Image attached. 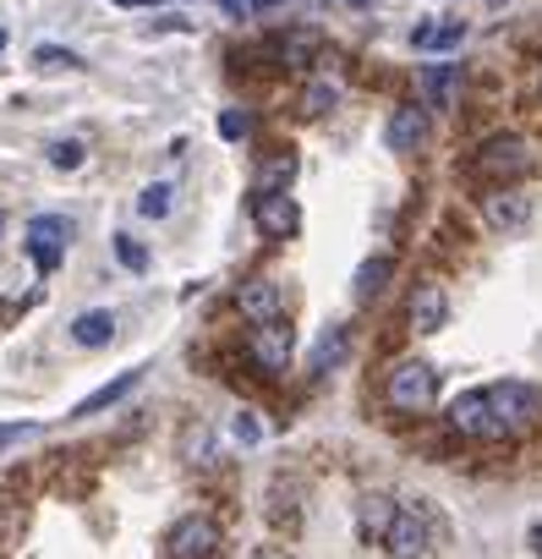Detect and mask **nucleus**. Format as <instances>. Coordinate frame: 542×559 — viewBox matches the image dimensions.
I'll return each instance as SVG.
<instances>
[{"mask_svg":"<svg viewBox=\"0 0 542 559\" xmlns=\"http://www.w3.org/2000/svg\"><path fill=\"white\" fill-rule=\"evenodd\" d=\"M72 341L88 346V352H105V346L116 341V313H105V308L77 313V319H72Z\"/></svg>","mask_w":542,"mask_h":559,"instance_id":"dca6fc26","label":"nucleus"},{"mask_svg":"<svg viewBox=\"0 0 542 559\" xmlns=\"http://www.w3.org/2000/svg\"><path fill=\"white\" fill-rule=\"evenodd\" d=\"M170 198H176V187H170V181H154V187H143L137 209H143L148 219H165V214H170Z\"/></svg>","mask_w":542,"mask_h":559,"instance_id":"a878e982","label":"nucleus"},{"mask_svg":"<svg viewBox=\"0 0 542 559\" xmlns=\"http://www.w3.org/2000/svg\"><path fill=\"white\" fill-rule=\"evenodd\" d=\"M460 39H466V23H422V28L411 34L417 50H455Z\"/></svg>","mask_w":542,"mask_h":559,"instance_id":"4be33fe9","label":"nucleus"},{"mask_svg":"<svg viewBox=\"0 0 542 559\" xmlns=\"http://www.w3.org/2000/svg\"><path fill=\"white\" fill-rule=\"evenodd\" d=\"M351 7H373V0H351Z\"/></svg>","mask_w":542,"mask_h":559,"instance_id":"c9c22d12","label":"nucleus"},{"mask_svg":"<svg viewBox=\"0 0 542 559\" xmlns=\"http://www.w3.org/2000/svg\"><path fill=\"white\" fill-rule=\"evenodd\" d=\"M0 230H7V214H0Z\"/></svg>","mask_w":542,"mask_h":559,"instance_id":"4c0bfd02","label":"nucleus"},{"mask_svg":"<svg viewBox=\"0 0 542 559\" xmlns=\"http://www.w3.org/2000/svg\"><path fill=\"white\" fill-rule=\"evenodd\" d=\"M482 219H487L498 236L526 230V225H531V192H520V187H487V192H482Z\"/></svg>","mask_w":542,"mask_h":559,"instance_id":"9d476101","label":"nucleus"},{"mask_svg":"<svg viewBox=\"0 0 542 559\" xmlns=\"http://www.w3.org/2000/svg\"><path fill=\"white\" fill-rule=\"evenodd\" d=\"M384 401H389V412H406V417L427 412L438 401V368L422 357H400L384 379Z\"/></svg>","mask_w":542,"mask_h":559,"instance_id":"f03ea898","label":"nucleus"},{"mask_svg":"<svg viewBox=\"0 0 542 559\" xmlns=\"http://www.w3.org/2000/svg\"><path fill=\"white\" fill-rule=\"evenodd\" d=\"M34 67H39V72H77L83 56L67 50V45H39V50H34Z\"/></svg>","mask_w":542,"mask_h":559,"instance_id":"b1692460","label":"nucleus"},{"mask_svg":"<svg viewBox=\"0 0 542 559\" xmlns=\"http://www.w3.org/2000/svg\"><path fill=\"white\" fill-rule=\"evenodd\" d=\"M286 7H297V0H246V12H286Z\"/></svg>","mask_w":542,"mask_h":559,"instance_id":"2f4dec72","label":"nucleus"},{"mask_svg":"<svg viewBox=\"0 0 542 559\" xmlns=\"http://www.w3.org/2000/svg\"><path fill=\"white\" fill-rule=\"evenodd\" d=\"M236 313L246 324H275L286 319V292H280V280H268V274H252L236 286Z\"/></svg>","mask_w":542,"mask_h":559,"instance_id":"423d86ee","label":"nucleus"},{"mask_svg":"<svg viewBox=\"0 0 542 559\" xmlns=\"http://www.w3.org/2000/svg\"><path fill=\"white\" fill-rule=\"evenodd\" d=\"M406 319H411L417 335H438V330L449 324V297H444V286H417Z\"/></svg>","mask_w":542,"mask_h":559,"instance_id":"ddd939ff","label":"nucleus"},{"mask_svg":"<svg viewBox=\"0 0 542 559\" xmlns=\"http://www.w3.org/2000/svg\"><path fill=\"white\" fill-rule=\"evenodd\" d=\"M487 406H493V423L504 439H520L542 423V390L537 384H520V379H504V384H487Z\"/></svg>","mask_w":542,"mask_h":559,"instance_id":"7ed1b4c3","label":"nucleus"},{"mask_svg":"<svg viewBox=\"0 0 542 559\" xmlns=\"http://www.w3.org/2000/svg\"><path fill=\"white\" fill-rule=\"evenodd\" d=\"M83 159H88V148H83L77 138H56V143H50V165H56V170H77Z\"/></svg>","mask_w":542,"mask_h":559,"instance_id":"bb28decb","label":"nucleus"},{"mask_svg":"<svg viewBox=\"0 0 542 559\" xmlns=\"http://www.w3.org/2000/svg\"><path fill=\"white\" fill-rule=\"evenodd\" d=\"M384 548H389V559H427V548H433V510L422 499H400L395 521L384 532Z\"/></svg>","mask_w":542,"mask_h":559,"instance_id":"20e7f679","label":"nucleus"},{"mask_svg":"<svg viewBox=\"0 0 542 559\" xmlns=\"http://www.w3.org/2000/svg\"><path fill=\"white\" fill-rule=\"evenodd\" d=\"M28 433H34V423H0V450L17 444V439H28Z\"/></svg>","mask_w":542,"mask_h":559,"instance_id":"c756f323","label":"nucleus"},{"mask_svg":"<svg viewBox=\"0 0 542 559\" xmlns=\"http://www.w3.org/2000/svg\"><path fill=\"white\" fill-rule=\"evenodd\" d=\"M236 439H241V444H257V439H263V428H257L252 417H236Z\"/></svg>","mask_w":542,"mask_h":559,"instance_id":"7c9ffc66","label":"nucleus"},{"mask_svg":"<svg viewBox=\"0 0 542 559\" xmlns=\"http://www.w3.org/2000/svg\"><path fill=\"white\" fill-rule=\"evenodd\" d=\"M427 132H433L427 105H395V116H389V127H384V143H389L395 154H417V148L427 143Z\"/></svg>","mask_w":542,"mask_h":559,"instance_id":"f8f14e48","label":"nucleus"},{"mask_svg":"<svg viewBox=\"0 0 542 559\" xmlns=\"http://www.w3.org/2000/svg\"><path fill=\"white\" fill-rule=\"evenodd\" d=\"M137 379H143V368H132V373L110 379V384H105V390H94V395H88V401H83V406H77L72 417H88V412H105V406H116V401H121V395H127V390H132Z\"/></svg>","mask_w":542,"mask_h":559,"instance_id":"5701e85b","label":"nucleus"},{"mask_svg":"<svg viewBox=\"0 0 542 559\" xmlns=\"http://www.w3.org/2000/svg\"><path fill=\"white\" fill-rule=\"evenodd\" d=\"M346 352H351V330H346V324H329V330L318 335V346H313V357H308V373H313V379H324V373H335V368L346 362Z\"/></svg>","mask_w":542,"mask_h":559,"instance_id":"4468645a","label":"nucleus"},{"mask_svg":"<svg viewBox=\"0 0 542 559\" xmlns=\"http://www.w3.org/2000/svg\"><path fill=\"white\" fill-rule=\"evenodd\" d=\"M417 88H422V99H427V105H449V99H455V88H460V67H455V61L422 67V72H417Z\"/></svg>","mask_w":542,"mask_h":559,"instance_id":"f3484780","label":"nucleus"},{"mask_svg":"<svg viewBox=\"0 0 542 559\" xmlns=\"http://www.w3.org/2000/svg\"><path fill=\"white\" fill-rule=\"evenodd\" d=\"M170 559H214L219 554V521L214 515H181L165 537Z\"/></svg>","mask_w":542,"mask_h":559,"instance_id":"0eeeda50","label":"nucleus"},{"mask_svg":"<svg viewBox=\"0 0 542 559\" xmlns=\"http://www.w3.org/2000/svg\"><path fill=\"white\" fill-rule=\"evenodd\" d=\"M395 504H400V499H389V493H368V499H362V537L384 543V532H389V521H395Z\"/></svg>","mask_w":542,"mask_h":559,"instance_id":"412c9836","label":"nucleus"},{"mask_svg":"<svg viewBox=\"0 0 542 559\" xmlns=\"http://www.w3.org/2000/svg\"><path fill=\"white\" fill-rule=\"evenodd\" d=\"M531 548H537V559H542V521L531 526Z\"/></svg>","mask_w":542,"mask_h":559,"instance_id":"473e14b6","label":"nucleus"},{"mask_svg":"<svg viewBox=\"0 0 542 559\" xmlns=\"http://www.w3.org/2000/svg\"><path fill=\"white\" fill-rule=\"evenodd\" d=\"M466 170H471L482 187H515V181L531 170V148H526V138L498 132V138L477 143V154L466 159Z\"/></svg>","mask_w":542,"mask_h":559,"instance_id":"f257e3e1","label":"nucleus"},{"mask_svg":"<svg viewBox=\"0 0 542 559\" xmlns=\"http://www.w3.org/2000/svg\"><path fill=\"white\" fill-rule=\"evenodd\" d=\"M313 56H318V34H308V28H291L275 39V67H286V72L313 67Z\"/></svg>","mask_w":542,"mask_h":559,"instance_id":"2eb2a0df","label":"nucleus"},{"mask_svg":"<svg viewBox=\"0 0 542 559\" xmlns=\"http://www.w3.org/2000/svg\"><path fill=\"white\" fill-rule=\"evenodd\" d=\"M537 99H542V72H537Z\"/></svg>","mask_w":542,"mask_h":559,"instance_id":"f704fd0d","label":"nucleus"},{"mask_svg":"<svg viewBox=\"0 0 542 559\" xmlns=\"http://www.w3.org/2000/svg\"><path fill=\"white\" fill-rule=\"evenodd\" d=\"M252 225H257V236H268V241H291V236L302 230V209H297L291 192H257V198H252Z\"/></svg>","mask_w":542,"mask_h":559,"instance_id":"6e6552de","label":"nucleus"},{"mask_svg":"<svg viewBox=\"0 0 542 559\" xmlns=\"http://www.w3.org/2000/svg\"><path fill=\"white\" fill-rule=\"evenodd\" d=\"M340 105V88L335 83H308L302 88V116H329Z\"/></svg>","mask_w":542,"mask_h":559,"instance_id":"393cba45","label":"nucleus"},{"mask_svg":"<svg viewBox=\"0 0 542 559\" xmlns=\"http://www.w3.org/2000/svg\"><path fill=\"white\" fill-rule=\"evenodd\" d=\"M246 132H252V121H246L241 110H225V116H219V138H225V143H241Z\"/></svg>","mask_w":542,"mask_h":559,"instance_id":"c85d7f7f","label":"nucleus"},{"mask_svg":"<svg viewBox=\"0 0 542 559\" xmlns=\"http://www.w3.org/2000/svg\"><path fill=\"white\" fill-rule=\"evenodd\" d=\"M116 7H154V0H116Z\"/></svg>","mask_w":542,"mask_h":559,"instance_id":"72a5a7b5","label":"nucleus"},{"mask_svg":"<svg viewBox=\"0 0 542 559\" xmlns=\"http://www.w3.org/2000/svg\"><path fill=\"white\" fill-rule=\"evenodd\" d=\"M0 50H7V28H0Z\"/></svg>","mask_w":542,"mask_h":559,"instance_id":"e433bc0d","label":"nucleus"},{"mask_svg":"<svg viewBox=\"0 0 542 559\" xmlns=\"http://www.w3.org/2000/svg\"><path fill=\"white\" fill-rule=\"evenodd\" d=\"M449 428L460 439H482V444H498V423H493V406H487V390H466L455 406H449Z\"/></svg>","mask_w":542,"mask_h":559,"instance_id":"9b49d317","label":"nucleus"},{"mask_svg":"<svg viewBox=\"0 0 542 559\" xmlns=\"http://www.w3.org/2000/svg\"><path fill=\"white\" fill-rule=\"evenodd\" d=\"M291 352H297V330H291L286 319H275V324H252L246 357H252V368H257V373L280 379V373L291 368Z\"/></svg>","mask_w":542,"mask_h":559,"instance_id":"39448f33","label":"nucleus"},{"mask_svg":"<svg viewBox=\"0 0 542 559\" xmlns=\"http://www.w3.org/2000/svg\"><path fill=\"white\" fill-rule=\"evenodd\" d=\"M67 241H72V219H67V214H34V219H28V258H34L45 274L61 269Z\"/></svg>","mask_w":542,"mask_h":559,"instance_id":"1a4fd4ad","label":"nucleus"},{"mask_svg":"<svg viewBox=\"0 0 542 559\" xmlns=\"http://www.w3.org/2000/svg\"><path fill=\"white\" fill-rule=\"evenodd\" d=\"M181 455H186V466H214V461H219V439H214V428H208V423H192L186 439H181Z\"/></svg>","mask_w":542,"mask_h":559,"instance_id":"aec40b11","label":"nucleus"},{"mask_svg":"<svg viewBox=\"0 0 542 559\" xmlns=\"http://www.w3.org/2000/svg\"><path fill=\"white\" fill-rule=\"evenodd\" d=\"M487 7H504V0H487Z\"/></svg>","mask_w":542,"mask_h":559,"instance_id":"58836bf2","label":"nucleus"},{"mask_svg":"<svg viewBox=\"0 0 542 559\" xmlns=\"http://www.w3.org/2000/svg\"><path fill=\"white\" fill-rule=\"evenodd\" d=\"M389 274H395V258H368L362 269H357V286H351V297L357 302H373V297H384V286H389Z\"/></svg>","mask_w":542,"mask_h":559,"instance_id":"6ab92c4d","label":"nucleus"},{"mask_svg":"<svg viewBox=\"0 0 542 559\" xmlns=\"http://www.w3.org/2000/svg\"><path fill=\"white\" fill-rule=\"evenodd\" d=\"M116 258H121L132 274H143V269H148V247H143V241H132V236H116Z\"/></svg>","mask_w":542,"mask_h":559,"instance_id":"cd10ccee","label":"nucleus"},{"mask_svg":"<svg viewBox=\"0 0 542 559\" xmlns=\"http://www.w3.org/2000/svg\"><path fill=\"white\" fill-rule=\"evenodd\" d=\"M297 176V154L291 148H275L268 159H257V192H286Z\"/></svg>","mask_w":542,"mask_h":559,"instance_id":"a211bd4d","label":"nucleus"}]
</instances>
